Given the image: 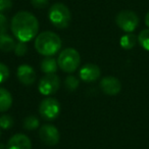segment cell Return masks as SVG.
I'll use <instances>...</instances> for the list:
<instances>
[{"mask_svg":"<svg viewBox=\"0 0 149 149\" xmlns=\"http://www.w3.org/2000/svg\"><path fill=\"white\" fill-rule=\"evenodd\" d=\"M11 31L19 41L27 43L37 36L39 22L33 13L25 10L19 11L11 19Z\"/></svg>","mask_w":149,"mask_h":149,"instance_id":"obj_1","label":"cell"},{"mask_svg":"<svg viewBox=\"0 0 149 149\" xmlns=\"http://www.w3.org/2000/svg\"><path fill=\"white\" fill-rule=\"evenodd\" d=\"M61 39L54 32L45 31L37 35L35 40V49L44 56H52L61 48Z\"/></svg>","mask_w":149,"mask_h":149,"instance_id":"obj_2","label":"cell"},{"mask_svg":"<svg viewBox=\"0 0 149 149\" xmlns=\"http://www.w3.org/2000/svg\"><path fill=\"white\" fill-rule=\"evenodd\" d=\"M48 17L51 24L58 29L68 28L72 21V15L66 5L63 3H55L49 9Z\"/></svg>","mask_w":149,"mask_h":149,"instance_id":"obj_3","label":"cell"},{"mask_svg":"<svg viewBox=\"0 0 149 149\" xmlns=\"http://www.w3.org/2000/svg\"><path fill=\"white\" fill-rule=\"evenodd\" d=\"M57 63L61 70L72 74L80 66L81 55L74 48H65L58 55Z\"/></svg>","mask_w":149,"mask_h":149,"instance_id":"obj_4","label":"cell"},{"mask_svg":"<svg viewBox=\"0 0 149 149\" xmlns=\"http://www.w3.org/2000/svg\"><path fill=\"white\" fill-rule=\"evenodd\" d=\"M116 23L120 29L127 33H132L139 25V17L132 10H122L116 17Z\"/></svg>","mask_w":149,"mask_h":149,"instance_id":"obj_5","label":"cell"},{"mask_svg":"<svg viewBox=\"0 0 149 149\" xmlns=\"http://www.w3.org/2000/svg\"><path fill=\"white\" fill-rule=\"evenodd\" d=\"M60 87V79L55 74H46L38 84V90L42 95H52L56 93Z\"/></svg>","mask_w":149,"mask_h":149,"instance_id":"obj_6","label":"cell"},{"mask_svg":"<svg viewBox=\"0 0 149 149\" xmlns=\"http://www.w3.org/2000/svg\"><path fill=\"white\" fill-rule=\"evenodd\" d=\"M40 116L47 120H52L58 116L60 112V104L55 98H45L39 105Z\"/></svg>","mask_w":149,"mask_h":149,"instance_id":"obj_7","label":"cell"},{"mask_svg":"<svg viewBox=\"0 0 149 149\" xmlns=\"http://www.w3.org/2000/svg\"><path fill=\"white\" fill-rule=\"evenodd\" d=\"M39 137L42 140V142L45 143L48 146H54L59 142V132L57 128L53 125L46 124L40 128Z\"/></svg>","mask_w":149,"mask_h":149,"instance_id":"obj_8","label":"cell"},{"mask_svg":"<svg viewBox=\"0 0 149 149\" xmlns=\"http://www.w3.org/2000/svg\"><path fill=\"white\" fill-rule=\"evenodd\" d=\"M79 74L82 81L91 83V82H95L97 81V79H99L100 74H101V70H100L99 66L96 65V64L87 63L81 68Z\"/></svg>","mask_w":149,"mask_h":149,"instance_id":"obj_9","label":"cell"},{"mask_svg":"<svg viewBox=\"0 0 149 149\" xmlns=\"http://www.w3.org/2000/svg\"><path fill=\"white\" fill-rule=\"evenodd\" d=\"M19 82L26 86L33 85L36 81V72L29 64H21L17 70Z\"/></svg>","mask_w":149,"mask_h":149,"instance_id":"obj_10","label":"cell"},{"mask_svg":"<svg viewBox=\"0 0 149 149\" xmlns=\"http://www.w3.org/2000/svg\"><path fill=\"white\" fill-rule=\"evenodd\" d=\"M100 88L103 93L107 95H116L122 90V84L120 80L114 77H104L100 82Z\"/></svg>","mask_w":149,"mask_h":149,"instance_id":"obj_11","label":"cell"},{"mask_svg":"<svg viewBox=\"0 0 149 149\" xmlns=\"http://www.w3.org/2000/svg\"><path fill=\"white\" fill-rule=\"evenodd\" d=\"M6 149H32V142L25 134H15L9 139Z\"/></svg>","mask_w":149,"mask_h":149,"instance_id":"obj_12","label":"cell"},{"mask_svg":"<svg viewBox=\"0 0 149 149\" xmlns=\"http://www.w3.org/2000/svg\"><path fill=\"white\" fill-rule=\"evenodd\" d=\"M13 105V96L10 92L0 87V112L7 111Z\"/></svg>","mask_w":149,"mask_h":149,"instance_id":"obj_13","label":"cell"},{"mask_svg":"<svg viewBox=\"0 0 149 149\" xmlns=\"http://www.w3.org/2000/svg\"><path fill=\"white\" fill-rule=\"evenodd\" d=\"M58 68L57 60L51 56H46L41 61V70L45 74H55Z\"/></svg>","mask_w":149,"mask_h":149,"instance_id":"obj_14","label":"cell"},{"mask_svg":"<svg viewBox=\"0 0 149 149\" xmlns=\"http://www.w3.org/2000/svg\"><path fill=\"white\" fill-rule=\"evenodd\" d=\"M15 41L13 37H10L7 34L0 36V50L3 52H10L15 49Z\"/></svg>","mask_w":149,"mask_h":149,"instance_id":"obj_15","label":"cell"},{"mask_svg":"<svg viewBox=\"0 0 149 149\" xmlns=\"http://www.w3.org/2000/svg\"><path fill=\"white\" fill-rule=\"evenodd\" d=\"M137 43V37L132 33H128L124 35L120 40V44L124 49L130 50L136 45Z\"/></svg>","mask_w":149,"mask_h":149,"instance_id":"obj_16","label":"cell"},{"mask_svg":"<svg viewBox=\"0 0 149 149\" xmlns=\"http://www.w3.org/2000/svg\"><path fill=\"white\" fill-rule=\"evenodd\" d=\"M24 128L26 130H35L39 127V120L36 118L35 116H28L27 118L24 120Z\"/></svg>","mask_w":149,"mask_h":149,"instance_id":"obj_17","label":"cell"},{"mask_svg":"<svg viewBox=\"0 0 149 149\" xmlns=\"http://www.w3.org/2000/svg\"><path fill=\"white\" fill-rule=\"evenodd\" d=\"M138 42L145 50L149 51V29L143 30L138 36Z\"/></svg>","mask_w":149,"mask_h":149,"instance_id":"obj_18","label":"cell"},{"mask_svg":"<svg viewBox=\"0 0 149 149\" xmlns=\"http://www.w3.org/2000/svg\"><path fill=\"white\" fill-rule=\"evenodd\" d=\"M65 87L68 88V90H70V91H74V90L77 89L78 86H79V80H78V78H76L74 76H68L65 79Z\"/></svg>","mask_w":149,"mask_h":149,"instance_id":"obj_19","label":"cell"},{"mask_svg":"<svg viewBox=\"0 0 149 149\" xmlns=\"http://www.w3.org/2000/svg\"><path fill=\"white\" fill-rule=\"evenodd\" d=\"M13 126V118L8 114H3L0 116V128L7 130Z\"/></svg>","mask_w":149,"mask_h":149,"instance_id":"obj_20","label":"cell"},{"mask_svg":"<svg viewBox=\"0 0 149 149\" xmlns=\"http://www.w3.org/2000/svg\"><path fill=\"white\" fill-rule=\"evenodd\" d=\"M13 51H15V53L17 54V56H24L28 52L27 43L19 41L15 44V49H13Z\"/></svg>","mask_w":149,"mask_h":149,"instance_id":"obj_21","label":"cell"},{"mask_svg":"<svg viewBox=\"0 0 149 149\" xmlns=\"http://www.w3.org/2000/svg\"><path fill=\"white\" fill-rule=\"evenodd\" d=\"M9 77V70L4 63L0 62V84L4 83Z\"/></svg>","mask_w":149,"mask_h":149,"instance_id":"obj_22","label":"cell"},{"mask_svg":"<svg viewBox=\"0 0 149 149\" xmlns=\"http://www.w3.org/2000/svg\"><path fill=\"white\" fill-rule=\"evenodd\" d=\"M7 26H8V22H7L6 17L0 13V36L6 34Z\"/></svg>","mask_w":149,"mask_h":149,"instance_id":"obj_23","label":"cell"},{"mask_svg":"<svg viewBox=\"0 0 149 149\" xmlns=\"http://www.w3.org/2000/svg\"><path fill=\"white\" fill-rule=\"evenodd\" d=\"M13 7V1L11 0H0V13L8 11Z\"/></svg>","mask_w":149,"mask_h":149,"instance_id":"obj_24","label":"cell"},{"mask_svg":"<svg viewBox=\"0 0 149 149\" xmlns=\"http://www.w3.org/2000/svg\"><path fill=\"white\" fill-rule=\"evenodd\" d=\"M31 3L36 8H44L48 5V0H31Z\"/></svg>","mask_w":149,"mask_h":149,"instance_id":"obj_25","label":"cell"},{"mask_svg":"<svg viewBox=\"0 0 149 149\" xmlns=\"http://www.w3.org/2000/svg\"><path fill=\"white\" fill-rule=\"evenodd\" d=\"M145 24H146V26L149 28V11L147 13L146 17H145Z\"/></svg>","mask_w":149,"mask_h":149,"instance_id":"obj_26","label":"cell"},{"mask_svg":"<svg viewBox=\"0 0 149 149\" xmlns=\"http://www.w3.org/2000/svg\"><path fill=\"white\" fill-rule=\"evenodd\" d=\"M0 137H1V130H0Z\"/></svg>","mask_w":149,"mask_h":149,"instance_id":"obj_27","label":"cell"}]
</instances>
